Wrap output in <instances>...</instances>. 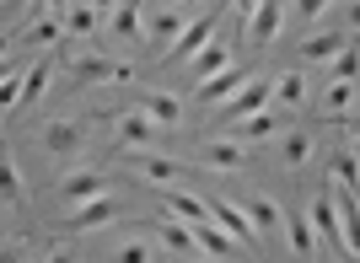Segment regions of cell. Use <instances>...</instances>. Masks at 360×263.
I'll return each instance as SVG.
<instances>
[{
  "label": "cell",
  "mask_w": 360,
  "mask_h": 263,
  "mask_svg": "<svg viewBox=\"0 0 360 263\" xmlns=\"http://www.w3.org/2000/svg\"><path fill=\"white\" fill-rule=\"evenodd\" d=\"M264 108H274V75H253L237 97H226V103H221V129H231V124H242V118L264 113Z\"/></svg>",
  "instance_id": "cell-1"
},
{
  "label": "cell",
  "mask_w": 360,
  "mask_h": 263,
  "mask_svg": "<svg viewBox=\"0 0 360 263\" xmlns=\"http://www.w3.org/2000/svg\"><path fill=\"white\" fill-rule=\"evenodd\" d=\"M38 146H44L49 161H75L86 150V124H81V118H49L44 134H38Z\"/></svg>",
  "instance_id": "cell-2"
},
{
  "label": "cell",
  "mask_w": 360,
  "mask_h": 263,
  "mask_svg": "<svg viewBox=\"0 0 360 263\" xmlns=\"http://www.w3.org/2000/svg\"><path fill=\"white\" fill-rule=\"evenodd\" d=\"M307 220H312V231H317V242H323V248L345 252V215H339V199H333L328 188L307 205Z\"/></svg>",
  "instance_id": "cell-3"
},
{
  "label": "cell",
  "mask_w": 360,
  "mask_h": 263,
  "mask_svg": "<svg viewBox=\"0 0 360 263\" xmlns=\"http://www.w3.org/2000/svg\"><path fill=\"white\" fill-rule=\"evenodd\" d=\"M183 32H188V11H178V6H156V11L146 16V38H150V49H156V59L172 54V44H178Z\"/></svg>",
  "instance_id": "cell-4"
},
{
  "label": "cell",
  "mask_w": 360,
  "mask_h": 263,
  "mask_svg": "<svg viewBox=\"0 0 360 263\" xmlns=\"http://www.w3.org/2000/svg\"><path fill=\"white\" fill-rule=\"evenodd\" d=\"M65 65L75 70V81H113V86L135 81V65H119V59H103V54H75V49H65Z\"/></svg>",
  "instance_id": "cell-5"
},
{
  "label": "cell",
  "mask_w": 360,
  "mask_h": 263,
  "mask_svg": "<svg viewBox=\"0 0 360 263\" xmlns=\"http://www.w3.org/2000/svg\"><path fill=\"white\" fill-rule=\"evenodd\" d=\"M150 231H156V248H167L172 258H194V248H199L194 226H188V220H178L172 210H162V215H150Z\"/></svg>",
  "instance_id": "cell-6"
},
{
  "label": "cell",
  "mask_w": 360,
  "mask_h": 263,
  "mask_svg": "<svg viewBox=\"0 0 360 263\" xmlns=\"http://www.w3.org/2000/svg\"><path fill=\"white\" fill-rule=\"evenodd\" d=\"M215 27H221V6H210V11L199 16V22H188V32H183L178 44H172V54H167L162 65H172V59H199L205 49L215 44Z\"/></svg>",
  "instance_id": "cell-7"
},
{
  "label": "cell",
  "mask_w": 360,
  "mask_h": 263,
  "mask_svg": "<svg viewBox=\"0 0 360 263\" xmlns=\"http://www.w3.org/2000/svg\"><path fill=\"white\" fill-rule=\"evenodd\" d=\"M113 129H119V150H150L156 134H162V124H156L146 108H129V113L113 118Z\"/></svg>",
  "instance_id": "cell-8"
},
{
  "label": "cell",
  "mask_w": 360,
  "mask_h": 263,
  "mask_svg": "<svg viewBox=\"0 0 360 263\" xmlns=\"http://www.w3.org/2000/svg\"><path fill=\"white\" fill-rule=\"evenodd\" d=\"M280 27H285V11H280V0H264L248 22H242V49H264L280 38Z\"/></svg>",
  "instance_id": "cell-9"
},
{
  "label": "cell",
  "mask_w": 360,
  "mask_h": 263,
  "mask_svg": "<svg viewBox=\"0 0 360 263\" xmlns=\"http://www.w3.org/2000/svg\"><path fill=\"white\" fill-rule=\"evenodd\" d=\"M345 44H349V38L339 27H312L307 38H301L296 59H301V65H333V59L345 54Z\"/></svg>",
  "instance_id": "cell-10"
},
{
  "label": "cell",
  "mask_w": 360,
  "mask_h": 263,
  "mask_svg": "<svg viewBox=\"0 0 360 263\" xmlns=\"http://www.w3.org/2000/svg\"><path fill=\"white\" fill-rule=\"evenodd\" d=\"M312 81H307V70H280L274 75V108L280 113H301V108H312Z\"/></svg>",
  "instance_id": "cell-11"
},
{
  "label": "cell",
  "mask_w": 360,
  "mask_h": 263,
  "mask_svg": "<svg viewBox=\"0 0 360 263\" xmlns=\"http://www.w3.org/2000/svg\"><path fill=\"white\" fill-rule=\"evenodd\" d=\"M210 210H215V226H226V231L242 242V252H253V248H258V226H253V215H248V205H231V199H210Z\"/></svg>",
  "instance_id": "cell-12"
},
{
  "label": "cell",
  "mask_w": 360,
  "mask_h": 263,
  "mask_svg": "<svg viewBox=\"0 0 360 263\" xmlns=\"http://www.w3.org/2000/svg\"><path fill=\"white\" fill-rule=\"evenodd\" d=\"M135 177H146V183H156V188H178V183H188L194 172H188L183 161H172V156H150V150H140Z\"/></svg>",
  "instance_id": "cell-13"
},
{
  "label": "cell",
  "mask_w": 360,
  "mask_h": 263,
  "mask_svg": "<svg viewBox=\"0 0 360 263\" xmlns=\"http://www.w3.org/2000/svg\"><path fill=\"white\" fill-rule=\"evenodd\" d=\"M242 161H248L242 140H226V134H215V140H205V146H199V167H205V172H237Z\"/></svg>",
  "instance_id": "cell-14"
},
{
  "label": "cell",
  "mask_w": 360,
  "mask_h": 263,
  "mask_svg": "<svg viewBox=\"0 0 360 263\" xmlns=\"http://www.w3.org/2000/svg\"><path fill=\"white\" fill-rule=\"evenodd\" d=\"M108 193V172H70L60 177V205H91V199H103Z\"/></svg>",
  "instance_id": "cell-15"
},
{
  "label": "cell",
  "mask_w": 360,
  "mask_h": 263,
  "mask_svg": "<svg viewBox=\"0 0 360 263\" xmlns=\"http://www.w3.org/2000/svg\"><path fill=\"white\" fill-rule=\"evenodd\" d=\"M226 140H242V146H253V140H269V134H285V124H280V108H264V113L242 118V124H231V129H221Z\"/></svg>",
  "instance_id": "cell-16"
},
{
  "label": "cell",
  "mask_w": 360,
  "mask_h": 263,
  "mask_svg": "<svg viewBox=\"0 0 360 263\" xmlns=\"http://www.w3.org/2000/svg\"><path fill=\"white\" fill-rule=\"evenodd\" d=\"M113 215H119V199L103 193V199H91V205H75L65 226H70V231H97V226H113Z\"/></svg>",
  "instance_id": "cell-17"
},
{
  "label": "cell",
  "mask_w": 360,
  "mask_h": 263,
  "mask_svg": "<svg viewBox=\"0 0 360 263\" xmlns=\"http://www.w3.org/2000/svg\"><path fill=\"white\" fill-rule=\"evenodd\" d=\"M248 81H253V75L242 70V65H231V70L210 75V81H205V86H199V103H205V108H221L226 97H237V91L248 86Z\"/></svg>",
  "instance_id": "cell-18"
},
{
  "label": "cell",
  "mask_w": 360,
  "mask_h": 263,
  "mask_svg": "<svg viewBox=\"0 0 360 263\" xmlns=\"http://www.w3.org/2000/svg\"><path fill=\"white\" fill-rule=\"evenodd\" d=\"M16 49H54V44H65V16H38V22H32V27H22V38H11Z\"/></svg>",
  "instance_id": "cell-19"
},
{
  "label": "cell",
  "mask_w": 360,
  "mask_h": 263,
  "mask_svg": "<svg viewBox=\"0 0 360 263\" xmlns=\"http://www.w3.org/2000/svg\"><path fill=\"white\" fill-rule=\"evenodd\" d=\"M355 103H360V86H355V81H328V86L317 91V103H312V108H317L323 118H345Z\"/></svg>",
  "instance_id": "cell-20"
},
{
  "label": "cell",
  "mask_w": 360,
  "mask_h": 263,
  "mask_svg": "<svg viewBox=\"0 0 360 263\" xmlns=\"http://www.w3.org/2000/svg\"><path fill=\"white\" fill-rule=\"evenodd\" d=\"M140 108H146V113L156 118L162 129H178V124H183V97H178V91H162V86H150L146 97H140Z\"/></svg>",
  "instance_id": "cell-21"
},
{
  "label": "cell",
  "mask_w": 360,
  "mask_h": 263,
  "mask_svg": "<svg viewBox=\"0 0 360 263\" xmlns=\"http://www.w3.org/2000/svg\"><path fill=\"white\" fill-rule=\"evenodd\" d=\"M231 65H237V59H231V44H226V38H215V44L205 49V54H199V59H188V75H194L199 86H205V81H210V75L231 70Z\"/></svg>",
  "instance_id": "cell-22"
},
{
  "label": "cell",
  "mask_w": 360,
  "mask_h": 263,
  "mask_svg": "<svg viewBox=\"0 0 360 263\" xmlns=\"http://www.w3.org/2000/svg\"><path fill=\"white\" fill-rule=\"evenodd\" d=\"M167 210H172L178 220H188V226H205V220H215L210 199H199L194 188H172V193H167Z\"/></svg>",
  "instance_id": "cell-23"
},
{
  "label": "cell",
  "mask_w": 360,
  "mask_h": 263,
  "mask_svg": "<svg viewBox=\"0 0 360 263\" xmlns=\"http://www.w3.org/2000/svg\"><path fill=\"white\" fill-rule=\"evenodd\" d=\"M312 150H317V140L307 129H285L280 134V167H285V172H301V167L312 161Z\"/></svg>",
  "instance_id": "cell-24"
},
{
  "label": "cell",
  "mask_w": 360,
  "mask_h": 263,
  "mask_svg": "<svg viewBox=\"0 0 360 263\" xmlns=\"http://www.w3.org/2000/svg\"><path fill=\"white\" fill-rule=\"evenodd\" d=\"M194 236H199V248L210 252L215 263H226V258H237V248H242L237 236L226 231V226H215V220H205V226H194Z\"/></svg>",
  "instance_id": "cell-25"
},
{
  "label": "cell",
  "mask_w": 360,
  "mask_h": 263,
  "mask_svg": "<svg viewBox=\"0 0 360 263\" xmlns=\"http://www.w3.org/2000/svg\"><path fill=\"white\" fill-rule=\"evenodd\" d=\"M0 188H6V215H16V210L27 205V183H22V172H16V156H11V150L0 156Z\"/></svg>",
  "instance_id": "cell-26"
},
{
  "label": "cell",
  "mask_w": 360,
  "mask_h": 263,
  "mask_svg": "<svg viewBox=\"0 0 360 263\" xmlns=\"http://www.w3.org/2000/svg\"><path fill=\"white\" fill-rule=\"evenodd\" d=\"M285 236H290V248H296L301 263H317V231H312L307 215H285Z\"/></svg>",
  "instance_id": "cell-27"
},
{
  "label": "cell",
  "mask_w": 360,
  "mask_h": 263,
  "mask_svg": "<svg viewBox=\"0 0 360 263\" xmlns=\"http://www.w3.org/2000/svg\"><path fill=\"white\" fill-rule=\"evenodd\" d=\"M49 81H54V59H32L27 75H22V108L38 103V97L49 91Z\"/></svg>",
  "instance_id": "cell-28"
},
{
  "label": "cell",
  "mask_w": 360,
  "mask_h": 263,
  "mask_svg": "<svg viewBox=\"0 0 360 263\" xmlns=\"http://www.w3.org/2000/svg\"><path fill=\"white\" fill-rule=\"evenodd\" d=\"M108 263H156V242L150 236H129V242H119L108 252Z\"/></svg>",
  "instance_id": "cell-29"
},
{
  "label": "cell",
  "mask_w": 360,
  "mask_h": 263,
  "mask_svg": "<svg viewBox=\"0 0 360 263\" xmlns=\"http://www.w3.org/2000/svg\"><path fill=\"white\" fill-rule=\"evenodd\" d=\"M97 22H103V16L91 11V6H70V11H65V38H75V44H81V38H91V32H97Z\"/></svg>",
  "instance_id": "cell-30"
},
{
  "label": "cell",
  "mask_w": 360,
  "mask_h": 263,
  "mask_svg": "<svg viewBox=\"0 0 360 263\" xmlns=\"http://www.w3.org/2000/svg\"><path fill=\"white\" fill-rule=\"evenodd\" d=\"M248 215H253L258 231H274V226H285V210L274 205V199H264V193H258L253 205H248Z\"/></svg>",
  "instance_id": "cell-31"
},
{
  "label": "cell",
  "mask_w": 360,
  "mask_h": 263,
  "mask_svg": "<svg viewBox=\"0 0 360 263\" xmlns=\"http://www.w3.org/2000/svg\"><path fill=\"white\" fill-rule=\"evenodd\" d=\"M339 215H345V252H349V258H360V199H345Z\"/></svg>",
  "instance_id": "cell-32"
},
{
  "label": "cell",
  "mask_w": 360,
  "mask_h": 263,
  "mask_svg": "<svg viewBox=\"0 0 360 263\" xmlns=\"http://www.w3.org/2000/svg\"><path fill=\"white\" fill-rule=\"evenodd\" d=\"M333 177H339V188H345L349 199H360V161L355 156H339V161H333Z\"/></svg>",
  "instance_id": "cell-33"
},
{
  "label": "cell",
  "mask_w": 360,
  "mask_h": 263,
  "mask_svg": "<svg viewBox=\"0 0 360 263\" xmlns=\"http://www.w3.org/2000/svg\"><path fill=\"white\" fill-rule=\"evenodd\" d=\"M108 27L119 32V38H129V32H140V0H124V6H119V16H113Z\"/></svg>",
  "instance_id": "cell-34"
},
{
  "label": "cell",
  "mask_w": 360,
  "mask_h": 263,
  "mask_svg": "<svg viewBox=\"0 0 360 263\" xmlns=\"http://www.w3.org/2000/svg\"><path fill=\"white\" fill-rule=\"evenodd\" d=\"M360 75V44H345V54L333 59V81H355Z\"/></svg>",
  "instance_id": "cell-35"
},
{
  "label": "cell",
  "mask_w": 360,
  "mask_h": 263,
  "mask_svg": "<svg viewBox=\"0 0 360 263\" xmlns=\"http://www.w3.org/2000/svg\"><path fill=\"white\" fill-rule=\"evenodd\" d=\"M328 6H333V0H290V16H296V22H317Z\"/></svg>",
  "instance_id": "cell-36"
},
{
  "label": "cell",
  "mask_w": 360,
  "mask_h": 263,
  "mask_svg": "<svg viewBox=\"0 0 360 263\" xmlns=\"http://www.w3.org/2000/svg\"><path fill=\"white\" fill-rule=\"evenodd\" d=\"M0 6H6V32L16 38V16H22V11H32L38 0H0Z\"/></svg>",
  "instance_id": "cell-37"
},
{
  "label": "cell",
  "mask_w": 360,
  "mask_h": 263,
  "mask_svg": "<svg viewBox=\"0 0 360 263\" xmlns=\"http://www.w3.org/2000/svg\"><path fill=\"white\" fill-rule=\"evenodd\" d=\"M44 263H81V258H75V248H70V242H54V248L44 252Z\"/></svg>",
  "instance_id": "cell-38"
},
{
  "label": "cell",
  "mask_w": 360,
  "mask_h": 263,
  "mask_svg": "<svg viewBox=\"0 0 360 263\" xmlns=\"http://www.w3.org/2000/svg\"><path fill=\"white\" fill-rule=\"evenodd\" d=\"M86 6H91V11H97V16H103V22H113V16H119V6H124V0H86Z\"/></svg>",
  "instance_id": "cell-39"
},
{
  "label": "cell",
  "mask_w": 360,
  "mask_h": 263,
  "mask_svg": "<svg viewBox=\"0 0 360 263\" xmlns=\"http://www.w3.org/2000/svg\"><path fill=\"white\" fill-rule=\"evenodd\" d=\"M32 11H38V16H65V11H70V0H38V6H32Z\"/></svg>",
  "instance_id": "cell-40"
},
{
  "label": "cell",
  "mask_w": 360,
  "mask_h": 263,
  "mask_svg": "<svg viewBox=\"0 0 360 263\" xmlns=\"http://www.w3.org/2000/svg\"><path fill=\"white\" fill-rule=\"evenodd\" d=\"M345 22H349V32H360V0H349V6H345Z\"/></svg>",
  "instance_id": "cell-41"
},
{
  "label": "cell",
  "mask_w": 360,
  "mask_h": 263,
  "mask_svg": "<svg viewBox=\"0 0 360 263\" xmlns=\"http://www.w3.org/2000/svg\"><path fill=\"white\" fill-rule=\"evenodd\" d=\"M231 6H237V16H242V22H248V16H253L258 6H264V0H231Z\"/></svg>",
  "instance_id": "cell-42"
},
{
  "label": "cell",
  "mask_w": 360,
  "mask_h": 263,
  "mask_svg": "<svg viewBox=\"0 0 360 263\" xmlns=\"http://www.w3.org/2000/svg\"><path fill=\"white\" fill-rule=\"evenodd\" d=\"M317 263H345V252H333V248H328V252H317Z\"/></svg>",
  "instance_id": "cell-43"
},
{
  "label": "cell",
  "mask_w": 360,
  "mask_h": 263,
  "mask_svg": "<svg viewBox=\"0 0 360 263\" xmlns=\"http://www.w3.org/2000/svg\"><path fill=\"white\" fill-rule=\"evenodd\" d=\"M172 6H178V11H183V6H210V0H172Z\"/></svg>",
  "instance_id": "cell-44"
},
{
  "label": "cell",
  "mask_w": 360,
  "mask_h": 263,
  "mask_svg": "<svg viewBox=\"0 0 360 263\" xmlns=\"http://www.w3.org/2000/svg\"><path fill=\"white\" fill-rule=\"evenodd\" d=\"M194 263H215V258H194Z\"/></svg>",
  "instance_id": "cell-45"
}]
</instances>
